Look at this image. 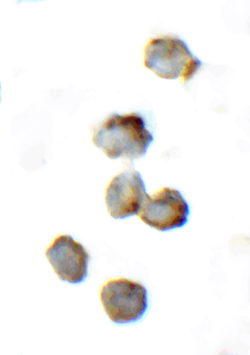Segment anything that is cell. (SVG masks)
I'll list each match as a JSON object with an SVG mask.
<instances>
[{"label":"cell","instance_id":"6da1fadb","mask_svg":"<svg viewBox=\"0 0 250 355\" xmlns=\"http://www.w3.org/2000/svg\"><path fill=\"white\" fill-rule=\"evenodd\" d=\"M92 141L112 160L133 161L146 155L153 137L140 114H114L95 130Z\"/></svg>","mask_w":250,"mask_h":355},{"label":"cell","instance_id":"7a4b0ae2","mask_svg":"<svg viewBox=\"0 0 250 355\" xmlns=\"http://www.w3.org/2000/svg\"><path fill=\"white\" fill-rule=\"evenodd\" d=\"M144 67L165 80L186 83L200 71L203 62L194 56L188 44L176 36L151 39L144 49Z\"/></svg>","mask_w":250,"mask_h":355},{"label":"cell","instance_id":"3957f363","mask_svg":"<svg viewBox=\"0 0 250 355\" xmlns=\"http://www.w3.org/2000/svg\"><path fill=\"white\" fill-rule=\"evenodd\" d=\"M100 299L110 319L118 324L140 321L149 309L147 288L124 278L105 283L101 288Z\"/></svg>","mask_w":250,"mask_h":355},{"label":"cell","instance_id":"277c9868","mask_svg":"<svg viewBox=\"0 0 250 355\" xmlns=\"http://www.w3.org/2000/svg\"><path fill=\"white\" fill-rule=\"evenodd\" d=\"M190 214V205L179 191L163 188L148 196L138 215L149 227L167 232L185 226Z\"/></svg>","mask_w":250,"mask_h":355},{"label":"cell","instance_id":"5b68a950","mask_svg":"<svg viewBox=\"0 0 250 355\" xmlns=\"http://www.w3.org/2000/svg\"><path fill=\"white\" fill-rule=\"evenodd\" d=\"M148 196L141 175L135 170L125 171L112 179L105 202L113 218L125 219L139 214Z\"/></svg>","mask_w":250,"mask_h":355},{"label":"cell","instance_id":"8992f818","mask_svg":"<svg viewBox=\"0 0 250 355\" xmlns=\"http://www.w3.org/2000/svg\"><path fill=\"white\" fill-rule=\"evenodd\" d=\"M45 254L60 280L78 284L87 279L90 256L72 236H57Z\"/></svg>","mask_w":250,"mask_h":355},{"label":"cell","instance_id":"52a82bcc","mask_svg":"<svg viewBox=\"0 0 250 355\" xmlns=\"http://www.w3.org/2000/svg\"><path fill=\"white\" fill-rule=\"evenodd\" d=\"M0 89H1V85H0ZM0 101H1V98H0Z\"/></svg>","mask_w":250,"mask_h":355},{"label":"cell","instance_id":"ba28073f","mask_svg":"<svg viewBox=\"0 0 250 355\" xmlns=\"http://www.w3.org/2000/svg\"><path fill=\"white\" fill-rule=\"evenodd\" d=\"M35 1H36V0H35Z\"/></svg>","mask_w":250,"mask_h":355}]
</instances>
